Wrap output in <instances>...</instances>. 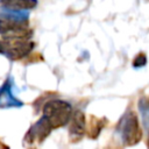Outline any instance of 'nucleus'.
<instances>
[{
	"label": "nucleus",
	"mask_w": 149,
	"mask_h": 149,
	"mask_svg": "<svg viewBox=\"0 0 149 149\" xmlns=\"http://www.w3.org/2000/svg\"><path fill=\"white\" fill-rule=\"evenodd\" d=\"M0 5L17 10H30L37 6V0H0Z\"/></svg>",
	"instance_id": "nucleus-8"
},
{
	"label": "nucleus",
	"mask_w": 149,
	"mask_h": 149,
	"mask_svg": "<svg viewBox=\"0 0 149 149\" xmlns=\"http://www.w3.org/2000/svg\"><path fill=\"white\" fill-rule=\"evenodd\" d=\"M0 34L3 37H14V36L31 37L33 31L29 29L28 21L9 20V19L0 17Z\"/></svg>",
	"instance_id": "nucleus-4"
},
{
	"label": "nucleus",
	"mask_w": 149,
	"mask_h": 149,
	"mask_svg": "<svg viewBox=\"0 0 149 149\" xmlns=\"http://www.w3.org/2000/svg\"><path fill=\"white\" fill-rule=\"evenodd\" d=\"M0 17L9 19V20H20V21H28L29 19V10H17L10 9L6 7H0Z\"/></svg>",
	"instance_id": "nucleus-9"
},
{
	"label": "nucleus",
	"mask_w": 149,
	"mask_h": 149,
	"mask_svg": "<svg viewBox=\"0 0 149 149\" xmlns=\"http://www.w3.org/2000/svg\"><path fill=\"white\" fill-rule=\"evenodd\" d=\"M106 123V120L105 119H98L95 116H91V120L88 121V127H87V133H88V136L91 139H95L99 136L101 129L104 128Z\"/></svg>",
	"instance_id": "nucleus-10"
},
{
	"label": "nucleus",
	"mask_w": 149,
	"mask_h": 149,
	"mask_svg": "<svg viewBox=\"0 0 149 149\" xmlns=\"http://www.w3.org/2000/svg\"><path fill=\"white\" fill-rule=\"evenodd\" d=\"M86 132V120L85 115L81 111H74L70 118V127H69V135L70 139L76 142L81 140Z\"/></svg>",
	"instance_id": "nucleus-6"
},
{
	"label": "nucleus",
	"mask_w": 149,
	"mask_h": 149,
	"mask_svg": "<svg viewBox=\"0 0 149 149\" xmlns=\"http://www.w3.org/2000/svg\"><path fill=\"white\" fill-rule=\"evenodd\" d=\"M52 130L51 125L48 122V120L42 116L37 122H35L29 130L27 132L24 136V141L28 143H34V142H42Z\"/></svg>",
	"instance_id": "nucleus-5"
},
{
	"label": "nucleus",
	"mask_w": 149,
	"mask_h": 149,
	"mask_svg": "<svg viewBox=\"0 0 149 149\" xmlns=\"http://www.w3.org/2000/svg\"><path fill=\"white\" fill-rule=\"evenodd\" d=\"M139 111L142 118L143 127L147 132H149V100L146 97H142L139 100Z\"/></svg>",
	"instance_id": "nucleus-11"
},
{
	"label": "nucleus",
	"mask_w": 149,
	"mask_h": 149,
	"mask_svg": "<svg viewBox=\"0 0 149 149\" xmlns=\"http://www.w3.org/2000/svg\"><path fill=\"white\" fill-rule=\"evenodd\" d=\"M72 115V107L63 100H50L43 106V115L51 125L52 129L65 126Z\"/></svg>",
	"instance_id": "nucleus-2"
},
{
	"label": "nucleus",
	"mask_w": 149,
	"mask_h": 149,
	"mask_svg": "<svg viewBox=\"0 0 149 149\" xmlns=\"http://www.w3.org/2000/svg\"><path fill=\"white\" fill-rule=\"evenodd\" d=\"M34 49V42L27 36L3 37L2 54L10 59H21L29 55Z\"/></svg>",
	"instance_id": "nucleus-3"
},
{
	"label": "nucleus",
	"mask_w": 149,
	"mask_h": 149,
	"mask_svg": "<svg viewBox=\"0 0 149 149\" xmlns=\"http://www.w3.org/2000/svg\"><path fill=\"white\" fill-rule=\"evenodd\" d=\"M147 64V56L144 52H140L135 58L133 59V66L134 68H142Z\"/></svg>",
	"instance_id": "nucleus-12"
},
{
	"label": "nucleus",
	"mask_w": 149,
	"mask_h": 149,
	"mask_svg": "<svg viewBox=\"0 0 149 149\" xmlns=\"http://www.w3.org/2000/svg\"><path fill=\"white\" fill-rule=\"evenodd\" d=\"M147 147L149 148V137H148V141H147Z\"/></svg>",
	"instance_id": "nucleus-14"
},
{
	"label": "nucleus",
	"mask_w": 149,
	"mask_h": 149,
	"mask_svg": "<svg viewBox=\"0 0 149 149\" xmlns=\"http://www.w3.org/2000/svg\"><path fill=\"white\" fill-rule=\"evenodd\" d=\"M0 54H2V42L0 41Z\"/></svg>",
	"instance_id": "nucleus-13"
},
{
	"label": "nucleus",
	"mask_w": 149,
	"mask_h": 149,
	"mask_svg": "<svg viewBox=\"0 0 149 149\" xmlns=\"http://www.w3.org/2000/svg\"><path fill=\"white\" fill-rule=\"evenodd\" d=\"M12 83L13 80L9 77L0 87V108H19L23 106V102L13 94Z\"/></svg>",
	"instance_id": "nucleus-7"
},
{
	"label": "nucleus",
	"mask_w": 149,
	"mask_h": 149,
	"mask_svg": "<svg viewBox=\"0 0 149 149\" xmlns=\"http://www.w3.org/2000/svg\"><path fill=\"white\" fill-rule=\"evenodd\" d=\"M116 133L125 146H134L142 139V130L136 114L133 111H127L119 120Z\"/></svg>",
	"instance_id": "nucleus-1"
}]
</instances>
